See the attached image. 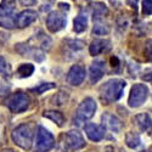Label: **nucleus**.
Segmentation results:
<instances>
[{"instance_id": "obj_34", "label": "nucleus", "mask_w": 152, "mask_h": 152, "mask_svg": "<svg viewBox=\"0 0 152 152\" xmlns=\"http://www.w3.org/2000/svg\"><path fill=\"white\" fill-rule=\"evenodd\" d=\"M141 152H152V148H148V150H145V151H141Z\"/></svg>"}, {"instance_id": "obj_5", "label": "nucleus", "mask_w": 152, "mask_h": 152, "mask_svg": "<svg viewBox=\"0 0 152 152\" xmlns=\"http://www.w3.org/2000/svg\"><path fill=\"white\" fill-rule=\"evenodd\" d=\"M96 108H97V105L94 99H91V97L84 99L79 104L77 112H75V121H77V124H80L83 122H86L90 118H93L96 112Z\"/></svg>"}, {"instance_id": "obj_31", "label": "nucleus", "mask_w": 152, "mask_h": 152, "mask_svg": "<svg viewBox=\"0 0 152 152\" xmlns=\"http://www.w3.org/2000/svg\"><path fill=\"white\" fill-rule=\"evenodd\" d=\"M125 1H126V4H128L132 9H134V10L137 9V1H139V0H125Z\"/></svg>"}, {"instance_id": "obj_19", "label": "nucleus", "mask_w": 152, "mask_h": 152, "mask_svg": "<svg viewBox=\"0 0 152 152\" xmlns=\"http://www.w3.org/2000/svg\"><path fill=\"white\" fill-rule=\"evenodd\" d=\"M73 28H74V32H77V33H82L88 27V18L85 15H79L74 18L73 21Z\"/></svg>"}, {"instance_id": "obj_6", "label": "nucleus", "mask_w": 152, "mask_h": 152, "mask_svg": "<svg viewBox=\"0 0 152 152\" xmlns=\"http://www.w3.org/2000/svg\"><path fill=\"white\" fill-rule=\"evenodd\" d=\"M147 96H148V88L145 84H135L130 90L128 97V105L132 108L140 107L147 100Z\"/></svg>"}, {"instance_id": "obj_29", "label": "nucleus", "mask_w": 152, "mask_h": 152, "mask_svg": "<svg viewBox=\"0 0 152 152\" xmlns=\"http://www.w3.org/2000/svg\"><path fill=\"white\" fill-rule=\"evenodd\" d=\"M142 79H144L145 82L152 83V69H150V71H147L146 73H144V75H142Z\"/></svg>"}, {"instance_id": "obj_14", "label": "nucleus", "mask_w": 152, "mask_h": 152, "mask_svg": "<svg viewBox=\"0 0 152 152\" xmlns=\"http://www.w3.org/2000/svg\"><path fill=\"white\" fill-rule=\"evenodd\" d=\"M135 125L139 128V130H141L144 133H152V119L147 113H139L134 117Z\"/></svg>"}, {"instance_id": "obj_15", "label": "nucleus", "mask_w": 152, "mask_h": 152, "mask_svg": "<svg viewBox=\"0 0 152 152\" xmlns=\"http://www.w3.org/2000/svg\"><path fill=\"white\" fill-rule=\"evenodd\" d=\"M102 123H104V126L112 132L115 133H119L122 130V122L118 117L111 115V113H105V115L102 116Z\"/></svg>"}, {"instance_id": "obj_21", "label": "nucleus", "mask_w": 152, "mask_h": 152, "mask_svg": "<svg viewBox=\"0 0 152 152\" xmlns=\"http://www.w3.org/2000/svg\"><path fill=\"white\" fill-rule=\"evenodd\" d=\"M34 72V66L31 65V63H22V65L18 67L17 69V73L21 78H27V77H31Z\"/></svg>"}, {"instance_id": "obj_4", "label": "nucleus", "mask_w": 152, "mask_h": 152, "mask_svg": "<svg viewBox=\"0 0 152 152\" xmlns=\"http://www.w3.org/2000/svg\"><path fill=\"white\" fill-rule=\"evenodd\" d=\"M31 99L27 94H24L22 91H17L7 96L5 100L6 107L14 113H21L23 111H26L29 107Z\"/></svg>"}, {"instance_id": "obj_12", "label": "nucleus", "mask_w": 152, "mask_h": 152, "mask_svg": "<svg viewBox=\"0 0 152 152\" xmlns=\"http://www.w3.org/2000/svg\"><path fill=\"white\" fill-rule=\"evenodd\" d=\"M38 15L37 12L33 10H24L22 12L15 17L14 22H15V26L18 28H24V27H28L29 24H32L35 20H37Z\"/></svg>"}, {"instance_id": "obj_17", "label": "nucleus", "mask_w": 152, "mask_h": 152, "mask_svg": "<svg viewBox=\"0 0 152 152\" xmlns=\"http://www.w3.org/2000/svg\"><path fill=\"white\" fill-rule=\"evenodd\" d=\"M16 9V0H1L0 3V17H11Z\"/></svg>"}, {"instance_id": "obj_22", "label": "nucleus", "mask_w": 152, "mask_h": 152, "mask_svg": "<svg viewBox=\"0 0 152 152\" xmlns=\"http://www.w3.org/2000/svg\"><path fill=\"white\" fill-rule=\"evenodd\" d=\"M93 17H94V21L95 20H99L100 17H102L105 14H107V7L101 4V3H95L93 5Z\"/></svg>"}, {"instance_id": "obj_32", "label": "nucleus", "mask_w": 152, "mask_h": 152, "mask_svg": "<svg viewBox=\"0 0 152 152\" xmlns=\"http://www.w3.org/2000/svg\"><path fill=\"white\" fill-rule=\"evenodd\" d=\"M3 136H4V126L1 123H0V144L3 141Z\"/></svg>"}, {"instance_id": "obj_2", "label": "nucleus", "mask_w": 152, "mask_h": 152, "mask_svg": "<svg viewBox=\"0 0 152 152\" xmlns=\"http://www.w3.org/2000/svg\"><path fill=\"white\" fill-rule=\"evenodd\" d=\"M12 141H14L17 146H20L23 150H29L33 144V139H34V128L33 125L28 123H23L20 124L18 126L12 130L11 134Z\"/></svg>"}, {"instance_id": "obj_10", "label": "nucleus", "mask_w": 152, "mask_h": 152, "mask_svg": "<svg viewBox=\"0 0 152 152\" xmlns=\"http://www.w3.org/2000/svg\"><path fill=\"white\" fill-rule=\"evenodd\" d=\"M85 68L80 65H74L69 68L68 73H67V83L73 85V86H78L80 85L84 79H85Z\"/></svg>"}, {"instance_id": "obj_3", "label": "nucleus", "mask_w": 152, "mask_h": 152, "mask_svg": "<svg viewBox=\"0 0 152 152\" xmlns=\"http://www.w3.org/2000/svg\"><path fill=\"white\" fill-rule=\"evenodd\" d=\"M55 146V137L44 126H38L37 129V137H35V152H49Z\"/></svg>"}, {"instance_id": "obj_24", "label": "nucleus", "mask_w": 152, "mask_h": 152, "mask_svg": "<svg viewBox=\"0 0 152 152\" xmlns=\"http://www.w3.org/2000/svg\"><path fill=\"white\" fill-rule=\"evenodd\" d=\"M110 33V26L104 23H95V26L93 28V34L95 35H105Z\"/></svg>"}, {"instance_id": "obj_11", "label": "nucleus", "mask_w": 152, "mask_h": 152, "mask_svg": "<svg viewBox=\"0 0 152 152\" xmlns=\"http://www.w3.org/2000/svg\"><path fill=\"white\" fill-rule=\"evenodd\" d=\"M84 130L86 136L90 139L91 141H100L102 140L104 136H105V126L104 125H100V124H95V123H86L84 125Z\"/></svg>"}, {"instance_id": "obj_7", "label": "nucleus", "mask_w": 152, "mask_h": 152, "mask_svg": "<svg viewBox=\"0 0 152 152\" xmlns=\"http://www.w3.org/2000/svg\"><path fill=\"white\" fill-rule=\"evenodd\" d=\"M66 23H67V18L65 14L61 11H53L46 18V27L51 33H56L63 29Z\"/></svg>"}, {"instance_id": "obj_18", "label": "nucleus", "mask_w": 152, "mask_h": 152, "mask_svg": "<svg viewBox=\"0 0 152 152\" xmlns=\"http://www.w3.org/2000/svg\"><path fill=\"white\" fill-rule=\"evenodd\" d=\"M43 116L50 121H53L54 123H56L58 126H62L66 122V118L63 116V113H61L60 111H45Z\"/></svg>"}, {"instance_id": "obj_20", "label": "nucleus", "mask_w": 152, "mask_h": 152, "mask_svg": "<svg viewBox=\"0 0 152 152\" xmlns=\"http://www.w3.org/2000/svg\"><path fill=\"white\" fill-rule=\"evenodd\" d=\"M125 144L130 148H136L139 145L141 144V139L139 136V134L134 133V132H129L125 135Z\"/></svg>"}, {"instance_id": "obj_13", "label": "nucleus", "mask_w": 152, "mask_h": 152, "mask_svg": "<svg viewBox=\"0 0 152 152\" xmlns=\"http://www.w3.org/2000/svg\"><path fill=\"white\" fill-rule=\"evenodd\" d=\"M105 74V62L101 60H95L89 69V79L91 84L97 83Z\"/></svg>"}, {"instance_id": "obj_8", "label": "nucleus", "mask_w": 152, "mask_h": 152, "mask_svg": "<svg viewBox=\"0 0 152 152\" xmlns=\"http://www.w3.org/2000/svg\"><path fill=\"white\" fill-rule=\"evenodd\" d=\"M65 146L71 151H78L85 146V140L78 130H69L65 134Z\"/></svg>"}, {"instance_id": "obj_9", "label": "nucleus", "mask_w": 152, "mask_h": 152, "mask_svg": "<svg viewBox=\"0 0 152 152\" xmlns=\"http://www.w3.org/2000/svg\"><path fill=\"white\" fill-rule=\"evenodd\" d=\"M16 50L22 56L32 57L33 60H35L38 62H40V61L44 60V51L40 48L32 46L29 44H17L16 45Z\"/></svg>"}, {"instance_id": "obj_28", "label": "nucleus", "mask_w": 152, "mask_h": 152, "mask_svg": "<svg viewBox=\"0 0 152 152\" xmlns=\"http://www.w3.org/2000/svg\"><path fill=\"white\" fill-rule=\"evenodd\" d=\"M145 55H146V57H147L150 61H152V39L146 43V46H145Z\"/></svg>"}, {"instance_id": "obj_1", "label": "nucleus", "mask_w": 152, "mask_h": 152, "mask_svg": "<svg viewBox=\"0 0 152 152\" xmlns=\"http://www.w3.org/2000/svg\"><path fill=\"white\" fill-rule=\"evenodd\" d=\"M125 86H126V83L123 79H119V78L108 79L106 83H104L100 86L99 89L100 97L105 104H112L122 97Z\"/></svg>"}, {"instance_id": "obj_23", "label": "nucleus", "mask_w": 152, "mask_h": 152, "mask_svg": "<svg viewBox=\"0 0 152 152\" xmlns=\"http://www.w3.org/2000/svg\"><path fill=\"white\" fill-rule=\"evenodd\" d=\"M66 48L71 49L72 50V55H74V54H78V53L82 51L83 48H84V43L80 42V40H67Z\"/></svg>"}, {"instance_id": "obj_30", "label": "nucleus", "mask_w": 152, "mask_h": 152, "mask_svg": "<svg viewBox=\"0 0 152 152\" xmlns=\"http://www.w3.org/2000/svg\"><path fill=\"white\" fill-rule=\"evenodd\" d=\"M20 3L22 6H32L37 4V0H20Z\"/></svg>"}, {"instance_id": "obj_33", "label": "nucleus", "mask_w": 152, "mask_h": 152, "mask_svg": "<svg viewBox=\"0 0 152 152\" xmlns=\"http://www.w3.org/2000/svg\"><path fill=\"white\" fill-rule=\"evenodd\" d=\"M1 152H16V151L12 150V148H6V150H3Z\"/></svg>"}, {"instance_id": "obj_26", "label": "nucleus", "mask_w": 152, "mask_h": 152, "mask_svg": "<svg viewBox=\"0 0 152 152\" xmlns=\"http://www.w3.org/2000/svg\"><path fill=\"white\" fill-rule=\"evenodd\" d=\"M56 85L54 84V83H42V84H39L38 86H35V88H33V89H31V91H33V93H37V94H43V93H45V91H48V90H50V89H54Z\"/></svg>"}, {"instance_id": "obj_25", "label": "nucleus", "mask_w": 152, "mask_h": 152, "mask_svg": "<svg viewBox=\"0 0 152 152\" xmlns=\"http://www.w3.org/2000/svg\"><path fill=\"white\" fill-rule=\"evenodd\" d=\"M0 74H1L3 77H5V78H9L10 74H11L10 65L3 56H0Z\"/></svg>"}, {"instance_id": "obj_16", "label": "nucleus", "mask_w": 152, "mask_h": 152, "mask_svg": "<svg viewBox=\"0 0 152 152\" xmlns=\"http://www.w3.org/2000/svg\"><path fill=\"white\" fill-rule=\"evenodd\" d=\"M111 49V42L106 40V39H96L94 40L90 46H89V53L91 56H96L100 55L101 53H105Z\"/></svg>"}, {"instance_id": "obj_27", "label": "nucleus", "mask_w": 152, "mask_h": 152, "mask_svg": "<svg viewBox=\"0 0 152 152\" xmlns=\"http://www.w3.org/2000/svg\"><path fill=\"white\" fill-rule=\"evenodd\" d=\"M142 15H152V0H142Z\"/></svg>"}]
</instances>
